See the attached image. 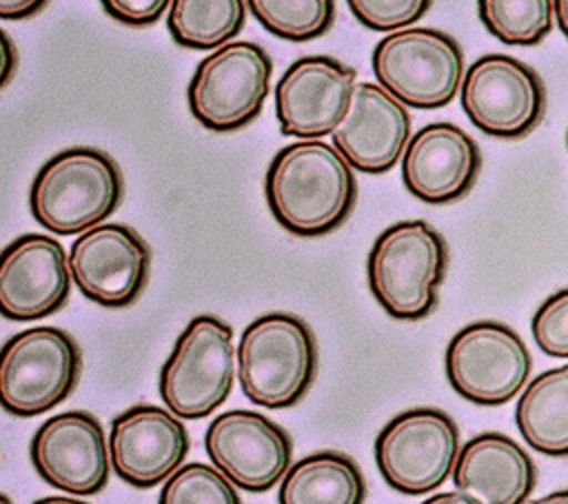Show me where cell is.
I'll return each mask as SVG.
<instances>
[{"label": "cell", "instance_id": "6da1fadb", "mask_svg": "<svg viewBox=\"0 0 568 504\" xmlns=\"http://www.w3.org/2000/svg\"><path fill=\"white\" fill-rule=\"evenodd\" d=\"M264 195L282 229L315 238L346 222L357 200V180L353 167L333 144L297 140L273 155Z\"/></svg>", "mask_w": 568, "mask_h": 504}, {"label": "cell", "instance_id": "7a4b0ae2", "mask_svg": "<svg viewBox=\"0 0 568 504\" xmlns=\"http://www.w3.org/2000/svg\"><path fill=\"white\" fill-rule=\"evenodd\" d=\"M115 160L95 147H71L51 155L29 189L38 224L58 235H75L102 224L122 200Z\"/></svg>", "mask_w": 568, "mask_h": 504}, {"label": "cell", "instance_id": "3957f363", "mask_svg": "<svg viewBox=\"0 0 568 504\" xmlns=\"http://www.w3.org/2000/svg\"><path fill=\"white\" fill-rule=\"evenodd\" d=\"M240 389L264 409H288L311 389L317 344L311 326L293 313H264L240 335L235 349Z\"/></svg>", "mask_w": 568, "mask_h": 504}, {"label": "cell", "instance_id": "277c9868", "mask_svg": "<svg viewBox=\"0 0 568 504\" xmlns=\"http://www.w3.org/2000/svg\"><path fill=\"white\" fill-rule=\"evenodd\" d=\"M448 266L442 233L424 220H402L384 229L366 260L368 286L395 320H422L437 304Z\"/></svg>", "mask_w": 568, "mask_h": 504}, {"label": "cell", "instance_id": "5b68a950", "mask_svg": "<svg viewBox=\"0 0 568 504\" xmlns=\"http://www.w3.org/2000/svg\"><path fill=\"white\" fill-rule=\"evenodd\" d=\"M82 353L58 326H33L0 346V406L13 417H36L71 395Z\"/></svg>", "mask_w": 568, "mask_h": 504}, {"label": "cell", "instance_id": "8992f818", "mask_svg": "<svg viewBox=\"0 0 568 504\" xmlns=\"http://www.w3.org/2000/svg\"><path fill=\"white\" fill-rule=\"evenodd\" d=\"M371 62L377 84L415 109L446 107L466 73L459 42L450 33L428 27L386 33L375 44Z\"/></svg>", "mask_w": 568, "mask_h": 504}, {"label": "cell", "instance_id": "52a82bcc", "mask_svg": "<svg viewBox=\"0 0 568 504\" xmlns=\"http://www.w3.org/2000/svg\"><path fill=\"white\" fill-rule=\"evenodd\" d=\"M233 373V329L217 315H197L175 340L158 386L171 413L200 420L229 397Z\"/></svg>", "mask_w": 568, "mask_h": 504}, {"label": "cell", "instance_id": "ba28073f", "mask_svg": "<svg viewBox=\"0 0 568 504\" xmlns=\"http://www.w3.org/2000/svg\"><path fill=\"white\" fill-rule=\"evenodd\" d=\"M273 60L251 40H235L204 56L186 87L193 118L211 131H235L253 122L271 89Z\"/></svg>", "mask_w": 568, "mask_h": 504}, {"label": "cell", "instance_id": "9c48e42d", "mask_svg": "<svg viewBox=\"0 0 568 504\" xmlns=\"http://www.w3.org/2000/svg\"><path fill=\"white\" fill-rule=\"evenodd\" d=\"M459 455V426L442 409L397 413L375 437V464L384 482L404 495L439 488Z\"/></svg>", "mask_w": 568, "mask_h": 504}, {"label": "cell", "instance_id": "30bf717a", "mask_svg": "<svg viewBox=\"0 0 568 504\" xmlns=\"http://www.w3.org/2000/svg\"><path fill=\"white\" fill-rule=\"evenodd\" d=\"M444 369L448 384L464 400L497 406L513 400L528 384L532 357L515 329L481 320L453 335Z\"/></svg>", "mask_w": 568, "mask_h": 504}, {"label": "cell", "instance_id": "8fae6325", "mask_svg": "<svg viewBox=\"0 0 568 504\" xmlns=\"http://www.w3.org/2000/svg\"><path fill=\"white\" fill-rule=\"evenodd\" d=\"M459 89L468 120L493 138H524L546 111V89L537 71L506 53L477 58Z\"/></svg>", "mask_w": 568, "mask_h": 504}, {"label": "cell", "instance_id": "7c38bea8", "mask_svg": "<svg viewBox=\"0 0 568 504\" xmlns=\"http://www.w3.org/2000/svg\"><path fill=\"white\" fill-rule=\"evenodd\" d=\"M151 249L126 224L102 222L82 231L69 251L71 280L80 293L109 309L138 300L146 286Z\"/></svg>", "mask_w": 568, "mask_h": 504}, {"label": "cell", "instance_id": "4fadbf2b", "mask_svg": "<svg viewBox=\"0 0 568 504\" xmlns=\"http://www.w3.org/2000/svg\"><path fill=\"white\" fill-rule=\"evenodd\" d=\"M204 451L215 468L235 486L264 493L288 471L293 440L266 415L233 409L209 424Z\"/></svg>", "mask_w": 568, "mask_h": 504}, {"label": "cell", "instance_id": "5bb4252c", "mask_svg": "<svg viewBox=\"0 0 568 504\" xmlns=\"http://www.w3.org/2000/svg\"><path fill=\"white\" fill-rule=\"evenodd\" d=\"M357 73L331 56H304L288 64L275 84L280 131L300 140L331 135L344 120Z\"/></svg>", "mask_w": 568, "mask_h": 504}, {"label": "cell", "instance_id": "9a60e30c", "mask_svg": "<svg viewBox=\"0 0 568 504\" xmlns=\"http://www.w3.org/2000/svg\"><path fill=\"white\" fill-rule=\"evenodd\" d=\"M31 464L53 488L71 495H95L109 482V444L95 415L58 413L31 437Z\"/></svg>", "mask_w": 568, "mask_h": 504}, {"label": "cell", "instance_id": "2e32d148", "mask_svg": "<svg viewBox=\"0 0 568 504\" xmlns=\"http://www.w3.org/2000/svg\"><path fill=\"white\" fill-rule=\"evenodd\" d=\"M189 431L169 409L135 404L111 422L109 460L120 480L133 488L166 482L189 453Z\"/></svg>", "mask_w": 568, "mask_h": 504}, {"label": "cell", "instance_id": "e0dca14e", "mask_svg": "<svg viewBox=\"0 0 568 504\" xmlns=\"http://www.w3.org/2000/svg\"><path fill=\"white\" fill-rule=\"evenodd\" d=\"M71 291L69 258L44 233H24L0 251V315L29 322L60 311Z\"/></svg>", "mask_w": 568, "mask_h": 504}, {"label": "cell", "instance_id": "ac0fdd59", "mask_svg": "<svg viewBox=\"0 0 568 504\" xmlns=\"http://www.w3.org/2000/svg\"><path fill=\"white\" fill-rule=\"evenodd\" d=\"M331 138L353 169L379 175L404 155L410 140V115L406 104L382 84L357 82L348 111Z\"/></svg>", "mask_w": 568, "mask_h": 504}, {"label": "cell", "instance_id": "d6986e66", "mask_svg": "<svg viewBox=\"0 0 568 504\" xmlns=\"http://www.w3.org/2000/svg\"><path fill=\"white\" fill-rule=\"evenodd\" d=\"M481 169L477 142L453 122H430L406 144L402 180L428 204H446L466 195Z\"/></svg>", "mask_w": 568, "mask_h": 504}, {"label": "cell", "instance_id": "ffe728a7", "mask_svg": "<svg viewBox=\"0 0 568 504\" xmlns=\"http://www.w3.org/2000/svg\"><path fill=\"white\" fill-rule=\"evenodd\" d=\"M453 482L481 504H526L537 484V466L513 437L488 431L459 448Z\"/></svg>", "mask_w": 568, "mask_h": 504}, {"label": "cell", "instance_id": "44dd1931", "mask_svg": "<svg viewBox=\"0 0 568 504\" xmlns=\"http://www.w3.org/2000/svg\"><path fill=\"white\" fill-rule=\"evenodd\" d=\"M366 482L353 457L317 451L284 473L277 504H364Z\"/></svg>", "mask_w": 568, "mask_h": 504}, {"label": "cell", "instance_id": "7402d4cb", "mask_svg": "<svg viewBox=\"0 0 568 504\" xmlns=\"http://www.w3.org/2000/svg\"><path fill=\"white\" fill-rule=\"evenodd\" d=\"M515 424L537 453L568 455V364L544 371L526 384L515 406Z\"/></svg>", "mask_w": 568, "mask_h": 504}, {"label": "cell", "instance_id": "603a6c76", "mask_svg": "<svg viewBox=\"0 0 568 504\" xmlns=\"http://www.w3.org/2000/svg\"><path fill=\"white\" fill-rule=\"evenodd\" d=\"M246 9V0H171L166 29L180 47L213 51L242 31Z\"/></svg>", "mask_w": 568, "mask_h": 504}, {"label": "cell", "instance_id": "cb8c5ba5", "mask_svg": "<svg viewBox=\"0 0 568 504\" xmlns=\"http://www.w3.org/2000/svg\"><path fill=\"white\" fill-rule=\"evenodd\" d=\"M479 20L504 44L532 47L555 24L552 0H477Z\"/></svg>", "mask_w": 568, "mask_h": 504}, {"label": "cell", "instance_id": "d4e9b609", "mask_svg": "<svg viewBox=\"0 0 568 504\" xmlns=\"http://www.w3.org/2000/svg\"><path fill=\"white\" fill-rule=\"evenodd\" d=\"M246 7L266 31L293 42L324 36L335 20V0H246Z\"/></svg>", "mask_w": 568, "mask_h": 504}, {"label": "cell", "instance_id": "484cf974", "mask_svg": "<svg viewBox=\"0 0 568 504\" xmlns=\"http://www.w3.org/2000/svg\"><path fill=\"white\" fill-rule=\"evenodd\" d=\"M158 504H242V500L235 484L217 468L189 462L164 482Z\"/></svg>", "mask_w": 568, "mask_h": 504}, {"label": "cell", "instance_id": "4316f807", "mask_svg": "<svg viewBox=\"0 0 568 504\" xmlns=\"http://www.w3.org/2000/svg\"><path fill=\"white\" fill-rule=\"evenodd\" d=\"M346 4L366 29L390 33L426 16L433 0H346Z\"/></svg>", "mask_w": 568, "mask_h": 504}, {"label": "cell", "instance_id": "83f0119b", "mask_svg": "<svg viewBox=\"0 0 568 504\" xmlns=\"http://www.w3.org/2000/svg\"><path fill=\"white\" fill-rule=\"evenodd\" d=\"M535 344L550 357H568V289L546 298L535 311L532 322Z\"/></svg>", "mask_w": 568, "mask_h": 504}, {"label": "cell", "instance_id": "f1b7e54d", "mask_svg": "<svg viewBox=\"0 0 568 504\" xmlns=\"http://www.w3.org/2000/svg\"><path fill=\"white\" fill-rule=\"evenodd\" d=\"M100 4L122 24L149 27L169 11L171 0H100Z\"/></svg>", "mask_w": 568, "mask_h": 504}, {"label": "cell", "instance_id": "f546056e", "mask_svg": "<svg viewBox=\"0 0 568 504\" xmlns=\"http://www.w3.org/2000/svg\"><path fill=\"white\" fill-rule=\"evenodd\" d=\"M49 0H0L2 20H24L44 9Z\"/></svg>", "mask_w": 568, "mask_h": 504}, {"label": "cell", "instance_id": "4dcf8cb0", "mask_svg": "<svg viewBox=\"0 0 568 504\" xmlns=\"http://www.w3.org/2000/svg\"><path fill=\"white\" fill-rule=\"evenodd\" d=\"M18 64L16 44L4 29H0V89L11 80Z\"/></svg>", "mask_w": 568, "mask_h": 504}, {"label": "cell", "instance_id": "1f68e13d", "mask_svg": "<svg viewBox=\"0 0 568 504\" xmlns=\"http://www.w3.org/2000/svg\"><path fill=\"white\" fill-rule=\"evenodd\" d=\"M422 504H481L475 497H470L464 491H446V493H437L428 500H424Z\"/></svg>", "mask_w": 568, "mask_h": 504}, {"label": "cell", "instance_id": "d6a6232c", "mask_svg": "<svg viewBox=\"0 0 568 504\" xmlns=\"http://www.w3.org/2000/svg\"><path fill=\"white\" fill-rule=\"evenodd\" d=\"M555 2V20L564 36L568 38V0H552Z\"/></svg>", "mask_w": 568, "mask_h": 504}, {"label": "cell", "instance_id": "836d02e7", "mask_svg": "<svg viewBox=\"0 0 568 504\" xmlns=\"http://www.w3.org/2000/svg\"><path fill=\"white\" fill-rule=\"evenodd\" d=\"M530 504H568V488H559V491H552L539 500H532Z\"/></svg>", "mask_w": 568, "mask_h": 504}, {"label": "cell", "instance_id": "e575fe53", "mask_svg": "<svg viewBox=\"0 0 568 504\" xmlns=\"http://www.w3.org/2000/svg\"><path fill=\"white\" fill-rule=\"evenodd\" d=\"M33 504H89V502H82L75 497H62V495H47V497L36 500Z\"/></svg>", "mask_w": 568, "mask_h": 504}, {"label": "cell", "instance_id": "d590c367", "mask_svg": "<svg viewBox=\"0 0 568 504\" xmlns=\"http://www.w3.org/2000/svg\"><path fill=\"white\" fill-rule=\"evenodd\" d=\"M0 504H13V502H11V497H9V495L0 493Z\"/></svg>", "mask_w": 568, "mask_h": 504}, {"label": "cell", "instance_id": "8d00e7d4", "mask_svg": "<svg viewBox=\"0 0 568 504\" xmlns=\"http://www.w3.org/2000/svg\"><path fill=\"white\" fill-rule=\"evenodd\" d=\"M566 142H568V135H566Z\"/></svg>", "mask_w": 568, "mask_h": 504}]
</instances>
